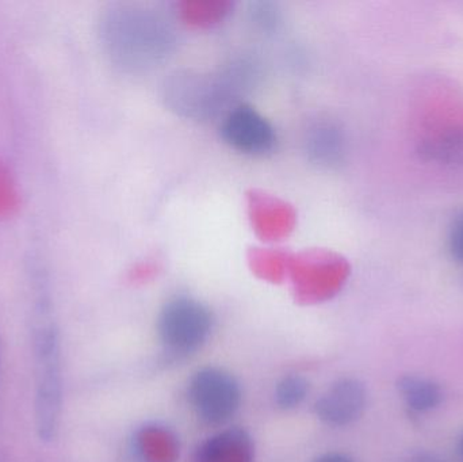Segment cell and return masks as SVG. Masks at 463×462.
<instances>
[{"label": "cell", "instance_id": "cell-15", "mask_svg": "<svg viewBox=\"0 0 463 462\" xmlns=\"http://www.w3.org/2000/svg\"><path fill=\"white\" fill-rule=\"evenodd\" d=\"M310 462H355L350 456L340 452H328L324 455L317 456L315 460Z\"/></svg>", "mask_w": 463, "mask_h": 462}, {"label": "cell", "instance_id": "cell-12", "mask_svg": "<svg viewBox=\"0 0 463 462\" xmlns=\"http://www.w3.org/2000/svg\"><path fill=\"white\" fill-rule=\"evenodd\" d=\"M310 393V382L299 373L285 374L275 385L274 403L282 411H293L307 401Z\"/></svg>", "mask_w": 463, "mask_h": 462}, {"label": "cell", "instance_id": "cell-2", "mask_svg": "<svg viewBox=\"0 0 463 462\" xmlns=\"http://www.w3.org/2000/svg\"><path fill=\"white\" fill-rule=\"evenodd\" d=\"M32 338L35 358V422L43 441L59 430L61 412V366L59 328L53 317L48 279L40 268L32 269Z\"/></svg>", "mask_w": 463, "mask_h": 462}, {"label": "cell", "instance_id": "cell-17", "mask_svg": "<svg viewBox=\"0 0 463 462\" xmlns=\"http://www.w3.org/2000/svg\"><path fill=\"white\" fill-rule=\"evenodd\" d=\"M458 449H459V455H461V457H462V460H463V434H462L461 439H459Z\"/></svg>", "mask_w": 463, "mask_h": 462}, {"label": "cell", "instance_id": "cell-13", "mask_svg": "<svg viewBox=\"0 0 463 462\" xmlns=\"http://www.w3.org/2000/svg\"><path fill=\"white\" fill-rule=\"evenodd\" d=\"M248 19L253 29L261 34H272L278 32L282 24V15L277 5L269 2H255L248 8Z\"/></svg>", "mask_w": 463, "mask_h": 462}, {"label": "cell", "instance_id": "cell-4", "mask_svg": "<svg viewBox=\"0 0 463 462\" xmlns=\"http://www.w3.org/2000/svg\"><path fill=\"white\" fill-rule=\"evenodd\" d=\"M242 94L236 78L225 64L216 75L175 73L165 84V97L171 108L193 118H209L225 113L237 95Z\"/></svg>", "mask_w": 463, "mask_h": 462}, {"label": "cell", "instance_id": "cell-8", "mask_svg": "<svg viewBox=\"0 0 463 462\" xmlns=\"http://www.w3.org/2000/svg\"><path fill=\"white\" fill-rule=\"evenodd\" d=\"M302 148L307 159L324 170H336L347 159L345 130L335 119L326 117H318L307 125L302 135Z\"/></svg>", "mask_w": 463, "mask_h": 462}, {"label": "cell", "instance_id": "cell-3", "mask_svg": "<svg viewBox=\"0 0 463 462\" xmlns=\"http://www.w3.org/2000/svg\"><path fill=\"white\" fill-rule=\"evenodd\" d=\"M213 330L211 308L190 296L170 298L157 315V339L168 361H184L197 354Z\"/></svg>", "mask_w": 463, "mask_h": 462}, {"label": "cell", "instance_id": "cell-1", "mask_svg": "<svg viewBox=\"0 0 463 462\" xmlns=\"http://www.w3.org/2000/svg\"><path fill=\"white\" fill-rule=\"evenodd\" d=\"M176 33L165 14L138 5H110L98 22L103 53L125 73L146 72L167 61L178 43Z\"/></svg>", "mask_w": 463, "mask_h": 462}, {"label": "cell", "instance_id": "cell-6", "mask_svg": "<svg viewBox=\"0 0 463 462\" xmlns=\"http://www.w3.org/2000/svg\"><path fill=\"white\" fill-rule=\"evenodd\" d=\"M220 133L222 140L240 154L263 156L277 144L274 127L250 106L239 103L225 111Z\"/></svg>", "mask_w": 463, "mask_h": 462}, {"label": "cell", "instance_id": "cell-16", "mask_svg": "<svg viewBox=\"0 0 463 462\" xmlns=\"http://www.w3.org/2000/svg\"><path fill=\"white\" fill-rule=\"evenodd\" d=\"M407 462H446L440 457L439 455L434 452H427V450H423V452L415 453V455L411 456L408 458Z\"/></svg>", "mask_w": 463, "mask_h": 462}, {"label": "cell", "instance_id": "cell-5", "mask_svg": "<svg viewBox=\"0 0 463 462\" xmlns=\"http://www.w3.org/2000/svg\"><path fill=\"white\" fill-rule=\"evenodd\" d=\"M190 409L203 425L227 428L239 414L242 388L237 377L220 366H203L187 380Z\"/></svg>", "mask_w": 463, "mask_h": 462}, {"label": "cell", "instance_id": "cell-10", "mask_svg": "<svg viewBox=\"0 0 463 462\" xmlns=\"http://www.w3.org/2000/svg\"><path fill=\"white\" fill-rule=\"evenodd\" d=\"M418 154L427 163L463 167V127H448L426 136L419 141Z\"/></svg>", "mask_w": 463, "mask_h": 462}, {"label": "cell", "instance_id": "cell-11", "mask_svg": "<svg viewBox=\"0 0 463 462\" xmlns=\"http://www.w3.org/2000/svg\"><path fill=\"white\" fill-rule=\"evenodd\" d=\"M405 406L416 414L434 411L443 401V391L434 380L416 374L402 376L397 382Z\"/></svg>", "mask_w": 463, "mask_h": 462}, {"label": "cell", "instance_id": "cell-14", "mask_svg": "<svg viewBox=\"0 0 463 462\" xmlns=\"http://www.w3.org/2000/svg\"><path fill=\"white\" fill-rule=\"evenodd\" d=\"M449 251L453 259L463 263V213L458 214L451 224L449 233Z\"/></svg>", "mask_w": 463, "mask_h": 462}, {"label": "cell", "instance_id": "cell-7", "mask_svg": "<svg viewBox=\"0 0 463 462\" xmlns=\"http://www.w3.org/2000/svg\"><path fill=\"white\" fill-rule=\"evenodd\" d=\"M367 406V391L359 380L343 377L332 382L315 401L313 411L323 425L340 429L355 423Z\"/></svg>", "mask_w": 463, "mask_h": 462}, {"label": "cell", "instance_id": "cell-9", "mask_svg": "<svg viewBox=\"0 0 463 462\" xmlns=\"http://www.w3.org/2000/svg\"><path fill=\"white\" fill-rule=\"evenodd\" d=\"M255 442L250 431L227 426L209 436L195 448L193 462H253Z\"/></svg>", "mask_w": 463, "mask_h": 462}]
</instances>
